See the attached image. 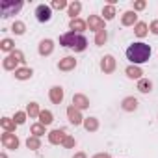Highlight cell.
<instances>
[{
	"mask_svg": "<svg viewBox=\"0 0 158 158\" xmlns=\"http://www.w3.org/2000/svg\"><path fill=\"white\" fill-rule=\"evenodd\" d=\"M67 119H69V123L71 125H74V127H80L82 123H84V115H82V112L78 110V108H74L73 104L71 106H67Z\"/></svg>",
	"mask_w": 158,
	"mask_h": 158,
	"instance_id": "52a82bcc",
	"label": "cell"
},
{
	"mask_svg": "<svg viewBox=\"0 0 158 158\" xmlns=\"http://www.w3.org/2000/svg\"><path fill=\"white\" fill-rule=\"evenodd\" d=\"M26 147H28L30 151H39V149H41V138H37V136H28Z\"/></svg>",
	"mask_w": 158,
	"mask_h": 158,
	"instance_id": "4316f807",
	"label": "cell"
},
{
	"mask_svg": "<svg viewBox=\"0 0 158 158\" xmlns=\"http://www.w3.org/2000/svg\"><path fill=\"white\" fill-rule=\"evenodd\" d=\"M91 158H112V154H110V152H97V154H93Z\"/></svg>",
	"mask_w": 158,
	"mask_h": 158,
	"instance_id": "74e56055",
	"label": "cell"
},
{
	"mask_svg": "<svg viewBox=\"0 0 158 158\" xmlns=\"http://www.w3.org/2000/svg\"><path fill=\"white\" fill-rule=\"evenodd\" d=\"M26 114H28V117H39V114H41V108H39V104L32 101V102L26 106Z\"/></svg>",
	"mask_w": 158,
	"mask_h": 158,
	"instance_id": "f1b7e54d",
	"label": "cell"
},
{
	"mask_svg": "<svg viewBox=\"0 0 158 158\" xmlns=\"http://www.w3.org/2000/svg\"><path fill=\"white\" fill-rule=\"evenodd\" d=\"M50 8L52 10H65V8H69V4H67V0H52Z\"/></svg>",
	"mask_w": 158,
	"mask_h": 158,
	"instance_id": "d6a6232c",
	"label": "cell"
},
{
	"mask_svg": "<svg viewBox=\"0 0 158 158\" xmlns=\"http://www.w3.org/2000/svg\"><path fill=\"white\" fill-rule=\"evenodd\" d=\"M0 50H2V52H13L15 50V41L11 39V37H4L2 41H0Z\"/></svg>",
	"mask_w": 158,
	"mask_h": 158,
	"instance_id": "d4e9b609",
	"label": "cell"
},
{
	"mask_svg": "<svg viewBox=\"0 0 158 158\" xmlns=\"http://www.w3.org/2000/svg\"><path fill=\"white\" fill-rule=\"evenodd\" d=\"M13 76H15V80H21V82L30 80V78L34 76V69H32V67H21V69L15 71Z\"/></svg>",
	"mask_w": 158,
	"mask_h": 158,
	"instance_id": "d6986e66",
	"label": "cell"
},
{
	"mask_svg": "<svg viewBox=\"0 0 158 158\" xmlns=\"http://www.w3.org/2000/svg\"><path fill=\"white\" fill-rule=\"evenodd\" d=\"M47 136H48V143H50V145H61L63 139H65L69 134L65 132V128H54V130H50Z\"/></svg>",
	"mask_w": 158,
	"mask_h": 158,
	"instance_id": "9c48e42d",
	"label": "cell"
},
{
	"mask_svg": "<svg viewBox=\"0 0 158 158\" xmlns=\"http://www.w3.org/2000/svg\"><path fill=\"white\" fill-rule=\"evenodd\" d=\"M0 127H2L4 128V132H15V128L19 127L11 117H2V119H0Z\"/></svg>",
	"mask_w": 158,
	"mask_h": 158,
	"instance_id": "7402d4cb",
	"label": "cell"
},
{
	"mask_svg": "<svg viewBox=\"0 0 158 158\" xmlns=\"http://www.w3.org/2000/svg\"><path fill=\"white\" fill-rule=\"evenodd\" d=\"M76 58L74 56H65V58H61L60 61H58V69L60 71H63V73H69V71H74L76 69Z\"/></svg>",
	"mask_w": 158,
	"mask_h": 158,
	"instance_id": "30bf717a",
	"label": "cell"
},
{
	"mask_svg": "<svg viewBox=\"0 0 158 158\" xmlns=\"http://www.w3.org/2000/svg\"><path fill=\"white\" fill-rule=\"evenodd\" d=\"M61 145H63L65 149H73V147L76 145V139H74L73 136H67V138L63 139V143H61Z\"/></svg>",
	"mask_w": 158,
	"mask_h": 158,
	"instance_id": "d590c367",
	"label": "cell"
},
{
	"mask_svg": "<svg viewBox=\"0 0 158 158\" xmlns=\"http://www.w3.org/2000/svg\"><path fill=\"white\" fill-rule=\"evenodd\" d=\"M138 91L139 93H151L152 91V80H149V78L138 80Z\"/></svg>",
	"mask_w": 158,
	"mask_h": 158,
	"instance_id": "603a6c76",
	"label": "cell"
},
{
	"mask_svg": "<svg viewBox=\"0 0 158 158\" xmlns=\"http://www.w3.org/2000/svg\"><path fill=\"white\" fill-rule=\"evenodd\" d=\"M125 74L130 78V80H141L143 78V71H141V67L139 65H127V69H125Z\"/></svg>",
	"mask_w": 158,
	"mask_h": 158,
	"instance_id": "e0dca14e",
	"label": "cell"
},
{
	"mask_svg": "<svg viewBox=\"0 0 158 158\" xmlns=\"http://www.w3.org/2000/svg\"><path fill=\"white\" fill-rule=\"evenodd\" d=\"M147 34H149V24L139 21V23L134 26V35H138V37H145Z\"/></svg>",
	"mask_w": 158,
	"mask_h": 158,
	"instance_id": "484cf974",
	"label": "cell"
},
{
	"mask_svg": "<svg viewBox=\"0 0 158 158\" xmlns=\"http://www.w3.org/2000/svg\"><path fill=\"white\" fill-rule=\"evenodd\" d=\"M80 11H82V2H78V0L71 2V4H69V8H67V13H69V17H71V19H78Z\"/></svg>",
	"mask_w": 158,
	"mask_h": 158,
	"instance_id": "44dd1931",
	"label": "cell"
},
{
	"mask_svg": "<svg viewBox=\"0 0 158 158\" xmlns=\"http://www.w3.org/2000/svg\"><path fill=\"white\" fill-rule=\"evenodd\" d=\"M54 47L56 45L52 39H41L37 45V52H39V56H50L54 52Z\"/></svg>",
	"mask_w": 158,
	"mask_h": 158,
	"instance_id": "4fadbf2b",
	"label": "cell"
},
{
	"mask_svg": "<svg viewBox=\"0 0 158 158\" xmlns=\"http://www.w3.org/2000/svg\"><path fill=\"white\" fill-rule=\"evenodd\" d=\"M63 97H65V91H63L61 86H52L48 89V99H50L52 104H61L63 102Z\"/></svg>",
	"mask_w": 158,
	"mask_h": 158,
	"instance_id": "8fae6325",
	"label": "cell"
},
{
	"mask_svg": "<svg viewBox=\"0 0 158 158\" xmlns=\"http://www.w3.org/2000/svg\"><path fill=\"white\" fill-rule=\"evenodd\" d=\"M69 30L71 32H76V34H84L86 30H88V21H84V19H71L69 21Z\"/></svg>",
	"mask_w": 158,
	"mask_h": 158,
	"instance_id": "5bb4252c",
	"label": "cell"
},
{
	"mask_svg": "<svg viewBox=\"0 0 158 158\" xmlns=\"http://www.w3.org/2000/svg\"><path fill=\"white\" fill-rule=\"evenodd\" d=\"M82 127H84L88 132H97V130H99V127H101V123H99V119H97V117H86V119H84V123H82Z\"/></svg>",
	"mask_w": 158,
	"mask_h": 158,
	"instance_id": "ffe728a7",
	"label": "cell"
},
{
	"mask_svg": "<svg viewBox=\"0 0 158 158\" xmlns=\"http://www.w3.org/2000/svg\"><path fill=\"white\" fill-rule=\"evenodd\" d=\"M147 8V2H145V0H134V4H132V10L138 13V11H143Z\"/></svg>",
	"mask_w": 158,
	"mask_h": 158,
	"instance_id": "e575fe53",
	"label": "cell"
},
{
	"mask_svg": "<svg viewBox=\"0 0 158 158\" xmlns=\"http://www.w3.org/2000/svg\"><path fill=\"white\" fill-rule=\"evenodd\" d=\"M138 106H139V102H138L136 97H125L121 101V110L123 112H136Z\"/></svg>",
	"mask_w": 158,
	"mask_h": 158,
	"instance_id": "ac0fdd59",
	"label": "cell"
},
{
	"mask_svg": "<svg viewBox=\"0 0 158 158\" xmlns=\"http://www.w3.org/2000/svg\"><path fill=\"white\" fill-rule=\"evenodd\" d=\"M73 106L78 108V110H88L89 108V99L84 95V93H74L73 95Z\"/></svg>",
	"mask_w": 158,
	"mask_h": 158,
	"instance_id": "9a60e30c",
	"label": "cell"
},
{
	"mask_svg": "<svg viewBox=\"0 0 158 158\" xmlns=\"http://www.w3.org/2000/svg\"><path fill=\"white\" fill-rule=\"evenodd\" d=\"M24 2L23 0H0V13L2 19H10L11 15H17L23 10Z\"/></svg>",
	"mask_w": 158,
	"mask_h": 158,
	"instance_id": "277c9868",
	"label": "cell"
},
{
	"mask_svg": "<svg viewBox=\"0 0 158 158\" xmlns=\"http://www.w3.org/2000/svg\"><path fill=\"white\" fill-rule=\"evenodd\" d=\"M99 67H101V71H102L104 74H112V73L115 71V67H117V61H115V58H114L112 54H106V56L101 58Z\"/></svg>",
	"mask_w": 158,
	"mask_h": 158,
	"instance_id": "8992f818",
	"label": "cell"
},
{
	"mask_svg": "<svg viewBox=\"0 0 158 158\" xmlns=\"http://www.w3.org/2000/svg\"><path fill=\"white\" fill-rule=\"evenodd\" d=\"M102 19L104 21H112L114 17H115V6H112V4H106L104 8H102Z\"/></svg>",
	"mask_w": 158,
	"mask_h": 158,
	"instance_id": "4dcf8cb0",
	"label": "cell"
},
{
	"mask_svg": "<svg viewBox=\"0 0 158 158\" xmlns=\"http://www.w3.org/2000/svg\"><path fill=\"white\" fill-rule=\"evenodd\" d=\"M149 32L154 34V35H158V19L151 21V24H149Z\"/></svg>",
	"mask_w": 158,
	"mask_h": 158,
	"instance_id": "8d00e7d4",
	"label": "cell"
},
{
	"mask_svg": "<svg viewBox=\"0 0 158 158\" xmlns=\"http://www.w3.org/2000/svg\"><path fill=\"white\" fill-rule=\"evenodd\" d=\"M26 119H28V114H26V112H17L15 117H13V121H15L17 125H24Z\"/></svg>",
	"mask_w": 158,
	"mask_h": 158,
	"instance_id": "836d02e7",
	"label": "cell"
},
{
	"mask_svg": "<svg viewBox=\"0 0 158 158\" xmlns=\"http://www.w3.org/2000/svg\"><path fill=\"white\" fill-rule=\"evenodd\" d=\"M139 21H138V13L134 10H128V11H123L121 15V24L123 26H136Z\"/></svg>",
	"mask_w": 158,
	"mask_h": 158,
	"instance_id": "2e32d148",
	"label": "cell"
},
{
	"mask_svg": "<svg viewBox=\"0 0 158 158\" xmlns=\"http://www.w3.org/2000/svg\"><path fill=\"white\" fill-rule=\"evenodd\" d=\"M60 45L65 48H71L74 52H84L88 48V39L84 34H76V32H65L60 35Z\"/></svg>",
	"mask_w": 158,
	"mask_h": 158,
	"instance_id": "7a4b0ae2",
	"label": "cell"
},
{
	"mask_svg": "<svg viewBox=\"0 0 158 158\" xmlns=\"http://www.w3.org/2000/svg\"><path fill=\"white\" fill-rule=\"evenodd\" d=\"M127 58L130 60L132 65H141L145 61H149L151 58V47L143 41H136L127 48Z\"/></svg>",
	"mask_w": 158,
	"mask_h": 158,
	"instance_id": "6da1fadb",
	"label": "cell"
},
{
	"mask_svg": "<svg viewBox=\"0 0 158 158\" xmlns=\"http://www.w3.org/2000/svg\"><path fill=\"white\" fill-rule=\"evenodd\" d=\"M11 32H13L15 35H24V34H26V24H24L23 21H15V23L11 24Z\"/></svg>",
	"mask_w": 158,
	"mask_h": 158,
	"instance_id": "83f0119b",
	"label": "cell"
},
{
	"mask_svg": "<svg viewBox=\"0 0 158 158\" xmlns=\"http://www.w3.org/2000/svg\"><path fill=\"white\" fill-rule=\"evenodd\" d=\"M106 41H108V30H101V32L95 34V45L97 47L106 45Z\"/></svg>",
	"mask_w": 158,
	"mask_h": 158,
	"instance_id": "1f68e13d",
	"label": "cell"
},
{
	"mask_svg": "<svg viewBox=\"0 0 158 158\" xmlns=\"http://www.w3.org/2000/svg\"><path fill=\"white\" fill-rule=\"evenodd\" d=\"M26 63V60H24V52L23 50H19V48H15L11 54H8L4 60H2V67H4V71H17V69H21V67H26L24 65Z\"/></svg>",
	"mask_w": 158,
	"mask_h": 158,
	"instance_id": "3957f363",
	"label": "cell"
},
{
	"mask_svg": "<svg viewBox=\"0 0 158 158\" xmlns=\"http://www.w3.org/2000/svg\"><path fill=\"white\" fill-rule=\"evenodd\" d=\"M0 158H8V154L6 152H0Z\"/></svg>",
	"mask_w": 158,
	"mask_h": 158,
	"instance_id": "ab89813d",
	"label": "cell"
},
{
	"mask_svg": "<svg viewBox=\"0 0 158 158\" xmlns=\"http://www.w3.org/2000/svg\"><path fill=\"white\" fill-rule=\"evenodd\" d=\"M35 19H37L39 23H48V21L52 19V8L47 6V4H39V6L35 8Z\"/></svg>",
	"mask_w": 158,
	"mask_h": 158,
	"instance_id": "ba28073f",
	"label": "cell"
},
{
	"mask_svg": "<svg viewBox=\"0 0 158 158\" xmlns=\"http://www.w3.org/2000/svg\"><path fill=\"white\" fill-rule=\"evenodd\" d=\"M45 128H47V127H45V125H41V123L37 121V123H34V125L30 127V132H32V136H37V138H41L43 134H47V130H45Z\"/></svg>",
	"mask_w": 158,
	"mask_h": 158,
	"instance_id": "f546056e",
	"label": "cell"
},
{
	"mask_svg": "<svg viewBox=\"0 0 158 158\" xmlns=\"http://www.w3.org/2000/svg\"><path fill=\"white\" fill-rule=\"evenodd\" d=\"M0 141H2L4 149H10V151H15L21 145V139H19V136L15 132H4L2 136H0Z\"/></svg>",
	"mask_w": 158,
	"mask_h": 158,
	"instance_id": "5b68a950",
	"label": "cell"
},
{
	"mask_svg": "<svg viewBox=\"0 0 158 158\" xmlns=\"http://www.w3.org/2000/svg\"><path fill=\"white\" fill-rule=\"evenodd\" d=\"M88 28L93 30L95 34L101 32V30H106V28H104V19H102L101 15H89V17H88Z\"/></svg>",
	"mask_w": 158,
	"mask_h": 158,
	"instance_id": "7c38bea8",
	"label": "cell"
},
{
	"mask_svg": "<svg viewBox=\"0 0 158 158\" xmlns=\"http://www.w3.org/2000/svg\"><path fill=\"white\" fill-rule=\"evenodd\" d=\"M39 123L41 125H45V127H48V125H52V121H54V115H52V112L50 110H41V114H39Z\"/></svg>",
	"mask_w": 158,
	"mask_h": 158,
	"instance_id": "cb8c5ba5",
	"label": "cell"
},
{
	"mask_svg": "<svg viewBox=\"0 0 158 158\" xmlns=\"http://www.w3.org/2000/svg\"><path fill=\"white\" fill-rule=\"evenodd\" d=\"M73 158H88V154H86L84 151H78V152L73 154Z\"/></svg>",
	"mask_w": 158,
	"mask_h": 158,
	"instance_id": "f35d334b",
	"label": "cell"
}]
</instances>
